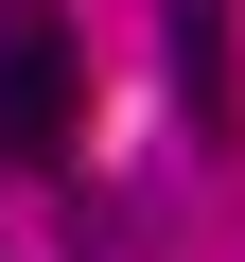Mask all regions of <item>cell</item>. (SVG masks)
<instances>
[{
  "label": "cell",
  "instance_id": "cell-1",
  "mask_svg": "<svg viewBox=\"0 0 245 262\" xmlns=\"http://www.w3.org/2000/svg\"><path fill=\"white\" fill-rule=\"evenodd\" d=\"M70 88H88V35L70 0H0V158H70Z\"/></svg>",
  "mask_w": 245,
  "mask_h": 262
},
{
  "label": "cell",
  "instance_id": "cell-2",
  "mask_svg": "<svg viewBox=\"0 0 245 262\" xmlns=\"http://www.w3.org/2000/svg\"><path fill=\"white\" fill-rule=\"evenodd\" d=\"M228 0H158V70H175V122H193V140H228Z\"/></svg>",
  "mask_w": 245,
  "mask_h": 262
}]
</instances>
